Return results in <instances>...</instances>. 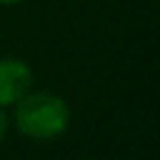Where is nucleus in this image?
Listing matches in <instances>:
<instances>
[{"label": "nucleus", "mask_w": 160, "mask_h": 160, "mask_svg": "<svg viewBox=\"0 0 160 160\" xmlns=\"http://www.w3.org/2000/svg\"><path fill=\"white\" fill-rule=\"evenodd\" d=\"M22 0H0V5H5V8H10V5H20Z\"/></svg>", "instance_id": "obj_4"}, {"label": "nucleus", "mask_w": 160, "mask_h": 160, "mask_svg": "<svg viewBox=\"0 0 160 160\" xmlns=\"http://www.w3.org/2000/svg\"><path fill=\"white\" fill-rule=\"evenodd\" d=\"M12 108V122L28 140L48 142L70 128V105L52 90H28Z\"/></svg>", "instance_id": "obj_1"}, {"label": "nucleus", "mask_w": 160, "mask_h": 160, "mask_svg": "<svg viewBox=\"0 0 160 160\" xmlns=\"http://www.w3.org/2000/svg\"><path fill=\"white\" fill-rule=\"evenodd\" d=\"M32 90V68L20 58H0V108H12Z\"/></svg>", "instance_id": "obj_2"}, {"label": "nucleus", "mask_w": 160, "mask_h": 160, "mask_svg": "<svg viewBox=\"0 0 160 160\" xmlns=\"http://www.w3.org/2000/svg\"><path fill=\"white\" fill-rule=\"evenodd\" d=\"M5 132H8V115H5L2 108H0V142L5 140Z\"/></svg>", "instance_id": "obj_3"}]
</instances>
